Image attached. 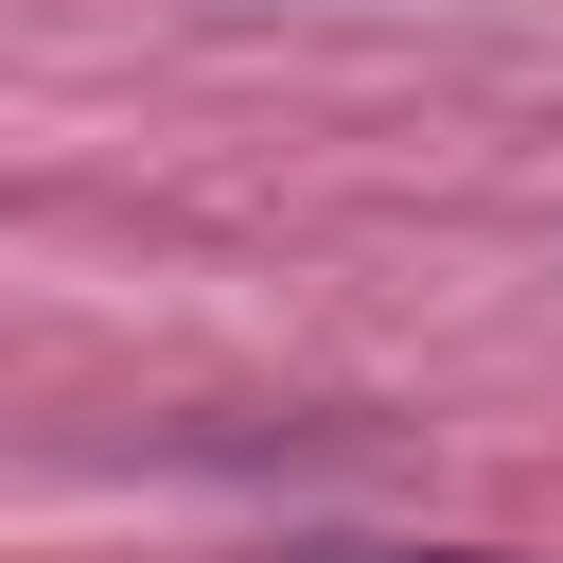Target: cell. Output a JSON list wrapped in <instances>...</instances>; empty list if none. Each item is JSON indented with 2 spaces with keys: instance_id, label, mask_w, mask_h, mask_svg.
Here are the masks:
<instances>
[{
  "instance_id": "1",
  "label": "cell",
  "mask_w": 563,
  "mask_h": 563,
  "mask_svg": "<svg viewBox=\"0 0 563 563\" xmlns=\"http://www.w3.org/2000/svg\"><path fill=\"white\" fill-rule=\"evenodd\" d=\"M317 563H493V545H317Z\"/></svg>"
}]
</instances>
